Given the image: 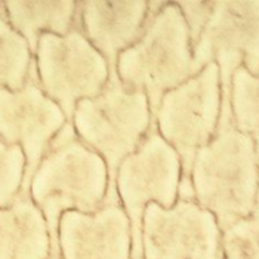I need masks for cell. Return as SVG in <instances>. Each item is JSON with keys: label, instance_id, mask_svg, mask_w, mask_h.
Here are the masks:
<instances>
[{"label": "cell", "instance_id": "cell-1", "mask_svg": "<svg viewBox=\"0 0 259 259\" xmlns=\"http://www.w3.org/2000/svg\"><path fill=\"white\" fill-rule=\"evenodd\" d=\"M193 197L213 213L221 231L255 209L259 193V160L253 141L234 126L231 102H221L220 123L212 141L193 161Z\"/></svg>", "mask_w": 259, "mask_h": 259}, {"label": "cell", "instance_id": "cell-2", "mask_svg": "<svg viewBox=\"0 0 259 259\" xmlns=\"http://www.w3.org/2000/svg\"><path fill=\"white\" fill-rule=\"evenodd\" d=\"M108 191V169L104 159L80 140L73 123L51 141L30 182V197L48 222L52 252H60L58 228L68 210L94 213Z\"/></svg>", "mask_w": 259, "mask_h": 259}, {"label": "cell", "instance_id": "cell-3", "mask_svg": "<svg viewBox=\"0 0 259 259\" xmlns=\"http://www.w3.org/2000/svg\"><path fill=\"white\" fill-rule=\"evenodd\" d=\"M116 70L126 88L147 95L153 119L163 95L199 73L190 31L175 2L150 9L141 37L120 54Z\"/></svg>", "mask_w": 259, "mask_h": 259}, {"label": "cell", "instance_id": "cell-4", "mask_svg": "<svg viewBox=\"0 0 259 259\" xmlns=\"http://www.w3.org/2000/svg\"><path fill=\"white\" fill-rule=\"evenodd\" d=\"M71 123L80 140L98 153L107 164L108 191L105 199H119L116 177L120 163L140 147L153 126L147 95L126 88L117 70H113L98 97L77 102Z\"/></svg>", "mask_w": 259, "mask_h": 259}, {"label": "cell", "instance_id": "cell-5", "mask_svg": "<svg viewBox=\"0 0 259 259\" xmlns=\"http://www.w3.org/2000/svg\"><path fill=\"white\" fill-rule=\"evenodd\" d=\"M221 102L220 67L215 61L161 98L153 126L180 156L182 178L178 199L194 200L190 182L193 161L217 134Z\"/></svg>", "mask_w": 259, "mask_h": 259}, {"label": "cell", "instance_id": "cell-6", "mask_svg": "<svg viewBox=\"0 0 259 259\" xmlns=\"http://www.w3.org/2000/svg\"><path fill=\"white\" fill-rule=\"evenodd\" d=\"M182 166L175 148L161 138L156 124L140 147L120 163L116 191L131 221L132 259H142V218L147 204L170 209L180 194Z\"/></svg>", "mask_w": 259, "mask_h": 259}, {"label": "cell", "instance_id": "cell-7", "mask_svg": "<svg viewBox=\"0 0 259 259\" xmlns=\"http://www.w3.org/2000/svg\"><path fill=\"white\" fill-rule=\"evenodd\" d=\"M34 62L40 88L70 123L77 102L98 97L110 79L107 60L79 28L65 36L41 33Z\"/></svg>", "mask_w": 259, "mask_h": 259}, {"label": "cell", "instance_id": "cell-8", "mask_svg": "<svg viewBox=\"0 0 259 259\" xmlns=\"http://www.w3.org/2000/svg\"><path fill=\"white\" fill-rule=\"evenodd\" d=\"M193 61L199 73L212 61L218 64L224 102L230 101L231 77L239 67L259 76V0L215 2L193 46Z\"/></svg>", "mask_w": 259, "mask_h": 259}, {"label": "cell", "instance_id": "cell-9", "mask_svg": "<svg viewBox=\"0 0 259 259\" xmlns=\"http://www.w3.org/2000/svg\"><path fill=\"white\" fill-rule=\"evenodd\" d=\"M222 231L217 218L196 200L178 199L164 209L145 207L142 218V259H224Z\"/></svg>", "mask_w": 259, "mask_h": 259}, {"label": "cell", "instance_id": "cell-10", "mask_svg": "<svg viewBox=\"0 0 259 259\" xmlns=\"http://www.w3.org/2000/svg\"><path fill=\"white\" fill-rule=\"evenodd\" d=\"M65 123L60 105L40 88L34 58L22 89L0 88V141L20 145L25 156L21 194L30 196V182L40 160Z\"/></svg>", "mask_w": 259, "mask_h": 259}, {"label": "cell", "instance_id": "cell-11", "mask_svg": "<svg viewBox=\"0 0 259 259\" xmlns=\"http://www.w3.org/2000/svg\"><path fill=\"white\" fill-rule=\"evenodd\" d=\"M62 259H132L131 221L119 199L94 213L65 212L58 228Z\"/></svg>", "mask_w": 259, "mask_h": 259}, {"label": "cell", "instance_id": "cell-12", "mask_svg": "<svg viewBox=\"0 0 259 259\" xmlns=\"http://www.w3.org/2000/svg\"><path fill=\"white\" fill-rule=\"evenodd\" d=\"M150 2H77L76 22L91 45L116 70L119 55L140 39L148 20Z\"/></svg>", "mask_w": 259, "mask_h": 259}, {"label": "cell", "instance_id": "cell-13", "mask_svg": "<svg viewBox=\"0 0 259 259\" xmlns=\"http://www.w3.org/2000/svg\"><path fill=\"white\" fill-rule=\"evenodd\" d=\"M51 234L36 203L18 194L9 207H0V259H49Z\"/></svg>", "mask_w": 259, "mask_h": 259}, {"label": "cell", "instance_id": "cell-14", "mask_svg": "<svg viewBox=\"0 0 259 259\" xmlns=\"http://www.w3.org/2000/svg\"><path fill=\"white\" fill-rule=\"evenodd\" d=\"M6 18L12 28L27 40L33 57L37 51L41 33L65 36L74 28L77 15V2H3Z\"/></svg>", "mask_w": 259, "mask_h": 259}, {"label": "cell", "instance_id": "cell-15", "mask_svg": "<svg viewBox=\"0 0 259 259\" xmlns=\"http://www.w3.org/2000/svg\"><path fill=\"white\" fill-rule=\"evenodd\" d=\"M2 8V6H0ZM33 54L27 40L12 28L0 11V88L20 91L30 76Z\"/></svg>", "mask_w": 259, "mask_h": 259}, {"label": "cell", "instance_id": "cell-16", "mask_svg": "<svg viewBox=\"0 0 259 259\" xmlns=\"http://www.w3.org/2000/svg\"><path fill=\"white\" fill-rule=\"evenodd\" d=\"M230 102L234 126L253 141L259 160V76L239 67L231 77Z\"/></svg>", "mask_w": 259, "mask_h": 259}, {"label": "cell", "instance_id": "cell-17", "mask_svg": "<svg viewBox=\"0 0 259 259\" xmlns=\"http://www.w3.org/2000/svg\"><path fill=\"white\" fill-rule=\"evenodd\" d=\"M224 259H259V193L255 209L222 231Z\"/></svg>", "mask_w": 259, "mask_h": 259}, {"label": "cell", "instance_id": "cell-18", "mask_svg": "<svg viewBox=\"0 0 259 259\" xmlns=\"http://www.w3.org/2000/svg\"><path fill=\"white\" fill-rule=\"evenodd\" d=\"M25 156L20 145L0 141V207H9L20 194Z\"/></svg>", "mask_w": 259, "mask_h": 259}, {"label": "cell", "instance_id": "cell-19", "mask_svg": "<svg viewBox=\"0 0 259 259\" xmlns=\"http://www.w3.org/2000/svg\"><path fill=\"white\" fill-rule=\"evenodd\" d=\"M175 3L180 8L181 14L187 22L188 31H190L191 49H193V46L199 40L206 22L209 21L215 2L203 0V2H175Z\"/></svg>", "mask_w": 259, "mask_h": 259}, {"label": "cell", "instance_id": "cell-20", "mask_svg": "<svg viewBox=\"0 0 259 259\" xmlns=\"http://www.w3.org/2000/svg\"><path fill=\"white\" fill-rule=\"evenodd\" d=\"M49 259H62V258H61L60 252H51V256H49Z\"/></svg>", "mask_w": 259, "mask_h": 259}, {"label": "cell", "instance_id": "cell-21", "mask_svg": "<svg viewBox=\"0 0 259 259\" xmlns=\"http://www.w3.org/2000/svg\"><path fill=\"white\" fill-rule=\"evenodd\" d=\"M0 6H2V2H0Z\"/></svg>", "mask_w": 259, "mask_h": 259}]
</instances>
